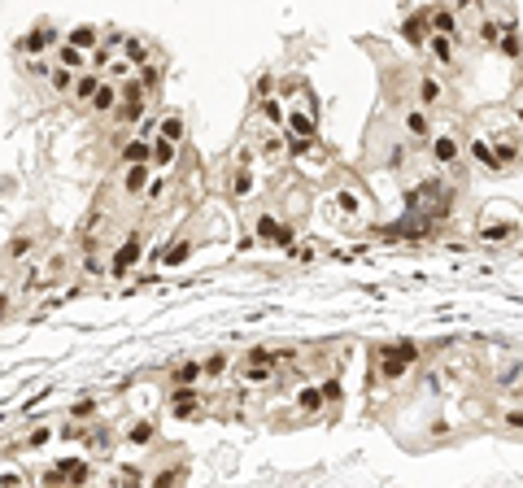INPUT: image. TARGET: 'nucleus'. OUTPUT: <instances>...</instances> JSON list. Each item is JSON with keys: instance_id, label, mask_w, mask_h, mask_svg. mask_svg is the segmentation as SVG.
Instances as JSON below:
<instances>
[{"instance_id": "obj_1", "label": "nucleus", "mask_w": 523, "mask_h": 488, "mask_svg": "<svg viewBox=\"0 0 523 488\" xmlns=\"http://www.w3.org/2000/svg\"><path fill=\"white\" fill-rule=\"evenodd\" d=\"M414 358H419V344L414 340L388 344V349H379V371H384V379H401L414 366Z\"/></svg>"}, {"instance_id": "obj_2", "label": "nucleus", "mask_w": 523, "mask_h": 488, "mask_svg": "<svg viewBox=\"0 0 523 488\" xmlns=\"http://www.w3.org/2000/svg\"><path fill=\"white\" fill-rule=\"evenodd\" d=\"M140 257H144V235H140V231H131L127 240H123V244L114 248V261H110V275H118V279H123V275H131V270H136V261H140Z\"/></svg>"}, {"instance_id": "obj_3", "label": "nucleus", "mask_w": 523, "mask_h": 488, "mask_svg": "<svg viewBox=\"0 0 523 488\" xmlns=\"http://www.w3.org/2000/svg\"><path fill=\"white\" fill-rule=\"evenodd\" d=\"M57 40H62V35H57V27H49V22H40L35 31H27V35H22V44H18V49L27 53V57H40L44 49H53Z\"/></svg>"}, {"instance_id": "obj_4", "label": "nucleus", "mask_w": 523, "mask_h": 488, "mask_svg": "<svg viewBox=\"0 0 523 488\" xmlns=\"http://www.w3.org/2000/svg\"><path fill=\"white\" fill-rule=\"evenodd\" d=\"M170 410H175V419L196 414V410H201V392H196V388H175V392H170Z\"/></svg>"}, {"instance_id": "obj_5", "label": "nucleus", "mask_w": 523, "mask_h": 488, "mask_svg": "<svg viewBox=\"0 0 523 488\" xmlns=\"http://www.w3.org/2000/svg\"><path fill=\"white\" fill-rule=\"evenodd\" d=\"M493 144H497V149H493V157H497V166H502V170L519 162V131H510V136H497Z\"/></svg>"}, {"instance_id": "obj_6", "label": "nucleus", "mask_w": 523, "mask_h": 488, "mask_svg": "<svg viewBox=\"0 0 523 488\" xmlns=\"http://www.w3.org/2000/svg\"><path fill=\"white\" fill-rule=\"evenodd\" d=\"M175 153H179L175 144H166L162 136H153L149 140V170H166V166L175 162Z\"/></svg>"}, {"instance_id": "obj_7", "label": "nucleus", "mask_w": 523, "mask_h": 488, "mask_svg": "<svg viewBox=\"0 0 523 488\" xmlns=\"http://www.w3.org/2000/svg\"><path fill=\"white\" fill-rule=\"evenodd\" d=\"M97 40H101V31L83 22V27H75V31L66 35V49H75V53H92V49H97Z\"/></svg>"}, {"instance_id": "obj_8", "label": "nucleus", "mask_w": 523, "mask_h": 488, "mask_svg": "<svg viewBox=\"0 0 523 488\" xmlns=\"http://www.w3.org/2000/svg\"><path fill=\"white\" fill-rule=\"evenodd\" d=\"M149 179H153V170H149V166H127V175H123V192H131V196H136V192H144Z\"/></svg>"}, {"instance_id": "obj_9", "label": "nucleus", "mask_w": 523, "mask_h": 488, "mask_svg": "<svg viewBox=\"0 0 523 488\" xmlns=\"http://www.w3.org/2000/svg\"><path fill=\"white\" fill-rule=\"evenodd\" d=\"M88 105H92V114H110V110H118V88H114V83H101L97 97H92Z\"/></svg>"}, {"instance_id": "obj_10", "label": "nucleus", "mask_w": 523, "mask_h": 488, "mask_svg": "<svg viewBox=\"0 0 523 488\" xmlns=\"http://www.w3.org/2000/svg\"><path fill=\"white\" fill-rule=\"evenodd\" d=\"M432 157H436V166L458 162V140H454V136H436V140H432Z\"/></svg>"}, {"instance_id": "obj_11", "label": "nucleus", "mask_w": 523, "mask_h": 488, "mask_svg": "<svg viewBox=\"0 0 523 488\" xmlns=\"http://www.w3.org/2000/svg\"><path fill=\"white\" fill-rule=\"evenodd\" d=\"M123 166H149V140H144V136L127 140V149H123Z\"/></svg>"}, {"instance_id": "obj_12", "label": "nucleus", "mask_w": 523, "mask_h": 488, "mask_svg": "<svg viewBox=\"0 0 523 488\" xmlns=\"http://www.w3.org/2000/svg\"><path fill=\"white\" fill-rule=\"evenodd\" d=\"M101 88V75H75V83H70V92H75V101H92Z\"/></svg>"}, {"instance_id": "obj_13", "label": "nucleus", "mask_w": 523, "mask_h": 488, "mask_svg": "<svg viewBox=\"0 0 523 488\" xmlns=\"http://www.w3.org/2000/svg\"><path fill=\"white\" fill-rule=\"evenodd\" d=\"M201 375H205V371H201V362H192V358H188V362H179V366H175V388H188V384H196V379Z\"/></svg>"}, {"instance_id": "obj_14", "label": "nucleus", "mask_w": 523, "mask_h": 488, "mask_svg": "<svg viewBox=\"0 0 523 488\" xmlns=\"http://www.w3.org/2000/svg\"><path fill=\"white\" fill-rule=\"evenodd\" d=\"M157 136L166 140V144H179V140H183V118H179V114H170V118H162V127H157Z\"/></svg>"}, {"instance_id": "obj_15", "label": "nucleus", "mask_w": 523, "mask_h": 488, "mask_svg": "<svg viewBox=\"0 0 523 488\" xmlns=\"http://www.w3.org/2000/svg\"><path fill=\"white\" fill-rule=\"evenodd\" d=\"M445 97V88H441V79H432V75H423L419 79V101L423 105H436V101H441Z\"/></svg>"}, {"instance_id": "obj_16", "label": "nucleus", "mask_w": 523, "mask_h": 488, "mask_svg": "<svg viewBox=\"0 0 523 488\" xmlns=\"http://www.w3.org/2000/svg\"><path fill=\"white\" fill-rule=\"evenodd\" d=\"M288 127H292V140H296V136H301V140H310V136H314V118H310V114H301V110H292V114H288Z\"/></svg>"}, {"instance_id": "obj_17", "label": "nucleus", "mask_w": 523, "mask_h": 488, "mask_svg": "<svg viewBox=\"0 0 523 488\" xmlns=\"http://www.w3.org/2000/svg\"><path fill=\"white\" fill-rule=\"evenodd\" d=\"M188 253H192V244H188V240H175L170 253H157V261H166V266H183Z\"/></svg>"}, {"instance_id": "obj_18", "label": "nucleus", "mask_w": 523, "mask_h": 488, "mask_svg": "<svg viewBox=\"0 0 523 488\" xmlns=\"http://www.w3.org/2000/svg\"><path fill=\"white\" fill-rule=\"evenodd\" d=\"M136 83H140V92H144V97H153V92L162 88V70H157V66H144V70H140V79H136Z\"/></svg>"}, {"instance_id": "obj_19", "label": "nucleus", "mask_w": 523, "mask_h": 488, "mask_svg": "<svg viewBox=\"0 0 523 488\" xmlns=\"http://www.w3.org/2000/svg\"><path fill=\"white\" fill-rule=\"evenodd\" d=\"M296 410H305V414L323 410V397H318V388H301V392H296Z\"/></svg>"}, {"instance_id": "obj_20", "label": "nucleus", "mask_w": 523, "mask_h": 488, "mask_svg": "<svg viewBox=\"0 0 523 488\" xmlns=\"http://www.w3.org/2000/svg\"><path fill=\"white\" fill-rule=\"evenodd\" d=\"M31 248H35V235H14V240H9V248H5V253L14 257V261H22V257L31 253Z\"/></svg>"}, {"instance_id": "obj_21", "label": "nucleus", "mask_w": 523, "mask_h": 488, "mask_svg": "<svg viewBox=\"0 0 523 488\" xmlns=\"http://www.w3.org/2000/svg\"><path fill=\"white\" fill-rule=\"evenodd\" d=\"M179 480H183V467H166L162 475H153V480H149V488H175Z\"/></svg>"}, {"instance_id": "obj_22", "label": "nucleus", "mask_w": 523, "mask_h": 488, "mask_svg": "<svg viewBox=\"0 0 523 488\" xmlns=\"http://www.w3.org/2000/svg\"><path fill=\"white\" fill-rule=\"evenodd\" d=\"M423 22H427V9H423V14H414V18H406V40L414 44V49L423 44Z\"/></svg>"}, {"instance_id": "obj_23", "label": "nucleus", "mask_w": 523, "mask_h": 488, "mask_svg": "<svg viewBox=\"0 0 523 488\" xmlns=\"http://www.w3.org/2000/svg\"><path fill=\"white\" fill-rule=\"evenodd\" d=\"M480 235H484L489 244H497V240H510V235H515V222H493V227H484Z\"/></svg>"}, {"instance_id": "obj_24", "label": "nucleus", "mask_w": 523, "mask_h": 488, "mask_svg": "<svg viewBox=\"0 0 523 488\" xmlns=\"http://www.w3.org/2000/svg\"><path fill=\"white\" fill-rule=\"evenodd\" d=\"M253 231L262 235V240H275V235H279V222H275V218H270V214H257V222H253Z\"/></svg>"}, {"instance_id": "obj_25", "label": "nucleus", "mask_w": 523, "mask_h": 488, "mask_svg": "<svg viewBox=\"0 0 523 488\" xmlns=\"http://www.w3.org/2000/svg\"><path fill=\"white\" fill-rule=\"evenodd\" d=\"M432 53H436V62H441V66L454 62V44H449L445 35H432Z\"/></svg>"}, {"instance_id": "obj_26", "label": "nucleus", "mask_w": 523, "mask_h": 488, "mask_svg": "<svg viewBox=\"0 0 523 488\" xmlns=\"http://www.w3.org/2000/svg\"><path fill=\"white\" fill-rule=\"evenodd\" d=\"M406 127H410V136H419V140H427V131H432V127H427V114H423V110L406 114Z\"/></svg>"}, {"instance_id": "obj_27", "label": "nucleus", "mask_w": 523, "mask_h": 488, "mask_svg": "<svg viewBox=\"0 0 523 488\" xmlns=\"http://www.w3.org/2000/svg\"><path fill=\"white\" fill-rule=\"evenodd\" d=\"M471 153H475V157H480L484 166H489V170H502V166H497V157H493V149L484 144V140H471Z\"/></svg>"}, {"instance_id": "obj_28", "label": "nucleus", "mask_w": 523, "mask_h": 488, "mask_svg": "<svg viewBox=\"0 0 523 488\" xmlns=\"http://www.w3.org/2000/svg\"><path fill=\"white\" fill-rule=\"evenodd\" d=\"M270 375H275V366H244V379H248V384H266Z\"/></svg>"}, {"instance_id": "obj_29", "label": "nucleus", "mask_w": 523, "mask_h": 488, "mask_svg": "<svg viewBox=\"0 0 523 488\" xmlns=\"http://www.w3.org/2000/svg\"><path fill=\"white\" fill-rule=\"evenodd\" d=\"M502 53L510 57V62H515V57H519V31H515V27H510V31L502 35Z\"/></svg>"}, {"instance_id": "obj_30", "label": "nucleus", "mask_w": 523, "mask_h": 488, "mask_svg": "<svg viewBox=\"0 0 523 488\" xmlns=\"http://www.w3.org/2000/svg\"><path fill=\"white\" fill-rule=\"evenodd\" d=\"M114 488H140V471H136V467L118 471V480H114Z\"/></svg>"}, {"instance_id": "obj_31", "label": "nucleus", "mask_w": 523, "mask_h": 488, "mask_svg": "<svg viewBox=\"0 0 523 488\" xmlns=\"http://www.w3.org/2000/svg\"><path fill=\"white\" fill-rule=\"evenodd\" d=\"M153 436H157V427H153V423H140V427H131V440H136V445H149Z\"/></svg>"}, {"instance_id": "obj_32", "label": "nucleus", "mask_w": 523, "mask_h": 488, "mask_svg": "<svg viewBox=\"0 0 523 488\" xmlns=\"http://www.w3.org/2000/svg\"><path fill=\"white\" fill-rule=\"evenodd\" d=\"M231 192H235V196H248V192H253V175L240 170V175H235V183H231Z\"/></svg>"}, {"instance_id": "obj_33", "label": "nucleus", "mask_w": 523, "mask_h": 488, "mask_svg": "<svg viewBox=\"0 0 523 488\" xmlns=\"http://www.w3.org/2000/svg\"><path fill=\"white\" fill-rule=\"evenodd\" d=\"M318 397H323V401H336V397H340V379H336V375L323 379V384H318Z\"/></svg>"}, {"instance_id": "obj_34", "label": "nucleus", "mask_w": 523, "mask_h": 488, "mask_svg": "<svg viewBox=\"0 0 523 488\" xmlns=\"http://www.w3.org/2000/svg\"><path fill=\"white\" fill-rule=\"evenodd\" d=\"M201 371H209V375H222V371H227V353H214L209 362H201Z\"/></svg>"}, {"instance_id": "obj_35", "label": "nucleus", "mask_w": 523, "mask_h": 488, "mask_svg": "<svg viewBox=\"0 0 523 488\" xmlns=\"http://www.w3.org/2000/svg\"><path fill=\"white\" fill-rule=\"evenodd\" d=\"M62 70H70V75H79V66H83V53H75V49H62Z\"/></svg>"}, {"instance_id": "obj_36", "label": "nucleus", "mask_w": 523, "mask_h": 488, "mask_svg": "<svg viewBox=\"0 0 523 488\" xmlns=\"http://www.w3.org/2000/svg\"><path fill=\"white\" fill-rule=\"evenodd\" d=\"M70 414H75V419H92V414H97V401L83 397V401H75V410H70Z\"/></svg>"}, {"instance_id": "obj_37", "label": "nucleus", "mask_w": 523, "mask_h": 488, "mask_svg": "<svg viewBox=\"0 0 523 488\" xmlns=\"http://www.w3.org/2000/svg\"><path fill=\"white\" fill-rule=\"evenodd\" d=\"M262 114H266L270 123H283V105L279 101H262Z\"/></svg>"}, {"instance_id": "obj_38", "label": "nucleus", "mask_w": 523, "mask_h": 488, "mask_svg": "<svg viewBox=\"0 0 523 488\" xmlns=\"http://www.w3.org/2000/svg\"><path fill=\"white\" fill-rule=\"evenodd\" d=\"M144 40H127V57H131V62H144Z\"/></svg>"}, {"instance_id": "obj_39", "label": "nucleus", "mask_w": 523, "mask_h": 488, "mask_svg": "<svg viewBox=\"0 0 523 488\" xmlns=\"http://www.w3.org/2000/svg\"><path fill=\"white\" fill-rule=\"evenodd\" d=\"M70 83H75V75H70V70H53V88H57V92H66Z\"/></svg>"}, {"instance_id": "obj_40", "label": "nucleus", "mask_w": 523, "mask_h": 488, "mask_svg": "<svg viewBox=\"0 0 523 488\" xmlns=\"http://www.w3.org/2000/svg\"><path fill=\"white\" fill-rule=\"evenodd\" d=\"M105 440H110V432H105V427H97V432L88 436V449H105Z\"/></svg>"}, {"instance_id": "obj_41", "label": "nucleus", "mask_w": 523, "mask_h": 488, "mask_svg": "<svg viewBox=\"0 0 523 488\" xmlns=\"http://www.w3.org/2000/svg\"><path fill=\"white\" fill-rule=\"evenodd\" d=\"M340 209H344V214H358V196H353V192H340Z\"/></svg>"}, {"instance_id": "obj_42", "label": "nucleus", "mask_w": 523, "mask_h": 488, "mask_svg": "<svg viewBox=\"0 0 523 488\" xmlns=\"http://www.w3.org/2000/svg\"><path fill=\"white\" fill-rule=\"evenodd\" d=\"M270 88H275V79H270V75H262V79H257V97H266V101H270Z\"/></svg>"}, {"instance_id": "obj_43", "label": "nucleus", "mask_w": 523, "mask_h": 488, "mask_svg": "<svg viewBox=\"0 0 523 488\" xmlns=\"http://www.w3.org/2000/svg\"><path fill=\"white\" fill-rule=\"evenodd\" d=\"M110 75H114V79H127V75H131V66H127V62H114V66H110Z\"/></svg>"}, {"instance_id": "obj_44", "label": "nucleus", "mask_w": 523, "mask_h": 488, "mask_svg": "<svg viewBox=\"0 0 523 488\" xmlns=\"http://www.w3.org/2000/svg\"><path fill=\"white\" fill-rule=\"evenodd\" d=\"M5 309H9V296H0V318H5Z\"/></svg>"}]
</instances>
